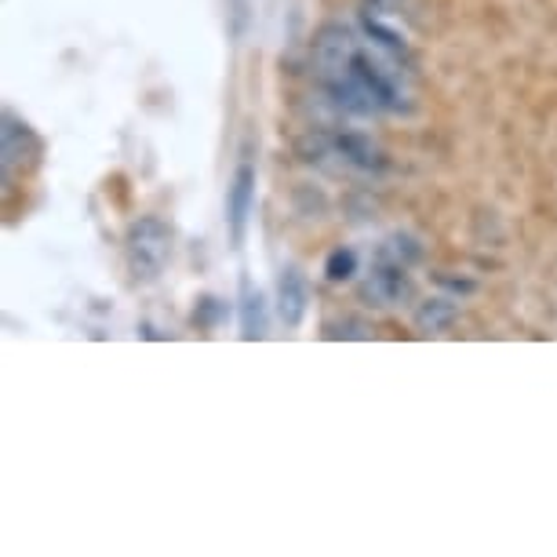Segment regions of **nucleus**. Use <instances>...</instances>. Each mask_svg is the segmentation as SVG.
<instances>
[{"instance_id":"nucleus-11","label":"nucleus","mask_w":557,"mask_h":557,"mask_svg":"<svg viewBox=\"0 0 557 557\" xmlns=\"http://www.w3.org/2000/svg\"><path fill=\"white\" fill-rule=\"evenodd\" d=\"M364 29H368V37H372V40H380V48L394 51V55H405V37L394 34V29H386L380 18L364 15Z\"/></svg>"},{"instance_id":"nucleus-9","label":"nucleus","mask_w":557,"mask_h":557,"mask_svg":"<svg viewBox=\"0 0 557 557\" xmlns=\"http://www.w3.org/2000/svg\"><path fill=\"white\" fill-rule=\"evenodd\" d=\"M459 318V307L451 299H426L423 307L416 310V324L423 332H448Z\"/></svg>"},{"instance_id":"nucleus-10","label":"nucleus","mask_w":557,"mask_h":557,"mask_svg":"<svg viewBox=\"0 0 557 557\" xmlns=\"http://www.w3.org/2000/svg\"><path fill=\"white\" fill-rule=\"evenodd\" d=\"M357 273V251L354 248H335L332 256H329V262H324V277L329 281H350Z\"/></svg>"},{"instance_id":"nucleus-7","label":"nucleus","mask_w":557,"mask_h":557,"mask_svg":"<svg viewBox=\"0 0 557 557\" xmlns=\"http://www.w3.org/2000/svg\"><path fill=\"white\" fill-rule=\"evenodd\" d=\"M332 153L343 157V164L357 168V172H383L386 153L361 132H343L332 139Z\"/></svg>"},{"instance_id":"nucleus-1","label":"nucleus","mask_w":557,"mask_h":557,"mask_svg":"<svg viewBox=\"0 0 557 557\" xmlns=\"http://www.w3.org/2000/svg\"><path fill=\"white\" fill-rule=\"evenodd\" d=\"M175 251V230L157 215H139L124 234V259L135 281H157Z\"/></svg>"},{"instance_id":"nucleus-5","label":"nucleus","mask_w":557,"mask_h":557,"mask_svg":"<svg viewBox=\"0 0 557 557\" xmlns=\"http://www.w3.org/2000/svg\"><path fill=\"white\" fill-rule=\"evenodd\" d=\"M40 157V139L26 121L15 113H4V128H0V161H4V178H12L15 168L34 164Z\"/></svg>"},{"instance_id":"nucleus-4","label":"nucleus","mask_w":557,"mask_h":557,"mask_svg":"<svg viewBox=\"0 0 557 557\" xmlns=\"http://www.w3.org/2000/svg\"><path fill=\"white\" fill-rule=\"evenodd\" d=\"M251 208H256V168H251L248 161H240L234 178H230V190H226V226H230V240H234V248L245 245Z\"/></svg>"},{"instance_id":"nucleus-3","label":"nucleus","mask_w":557,"mask_h":557,"mask_svg":"<svg viewBox=\"0 0 557 557\" xmlns=\"http://www.w3.org/2000/svg\"><path fill=\"white\" fill-rule=\"evenodd\" d=\"M364 299H372V307H401L405 299H412V277H408L405 262H394L380 256L372 273L364 277Z\"/></svg>"},{"instance_id":"nucleus-6","label":"nucleus","mask_w":557,"mask_h":557,"mask_svg":"<svg viewBox=\"0 0 557 557\" xmlns=\"http://www.w3.org/2000/svg\"><path fill=\"white\" fill-rule=\"evenodd\" d=\"M310 310V285L299 273V267H285L277 277V318L285 321V329H299L307 321Z\"/></svg>"},{"instance_id":"nucleus-8","label":"nucleus","mask_w":557,"mask_h":557,"mask_svg":"<svg viewBox=\"0 0 557 557\" xmlns=\"http://www.w3.org/2000/svg\"><path fill=\"white\" fill-rule=\"evenodd\" d=\"M240 335L245 339H262L267 335V299L259 288H251V281H240Z\"/></svg>"},{"instance_id":"nucleus-2","label":"nucleus","mask_w":557,"mask_h":557,"mask_svg":"<svg viewBox=\"0 0 557 557\" xmlns=\"http://www.w3.org/2000/svg\"><path fill=\"white\" fill-rule=\"evenodd\" d=\"M357 51H361L357 37L339 23H329V26H321L318 34H313L310 55H313V73H318L321 88H335V84L350 81Z\"/></svg>"}]
</instances>
